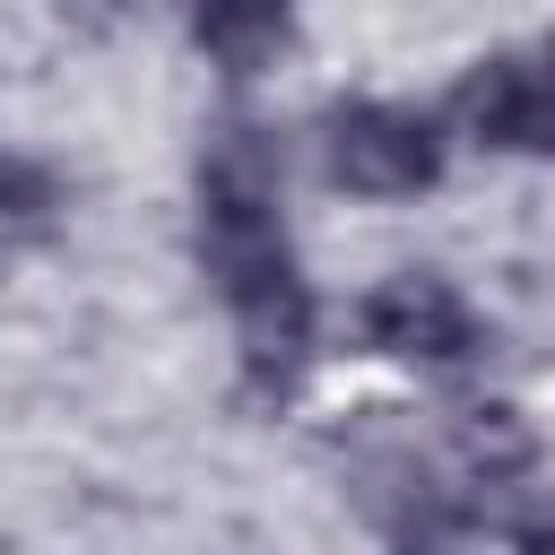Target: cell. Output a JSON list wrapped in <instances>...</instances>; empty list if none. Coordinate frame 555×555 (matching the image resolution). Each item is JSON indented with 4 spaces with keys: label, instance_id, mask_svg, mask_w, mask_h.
Listing matches in <instances>:
<instances>
[{
    "label": "cell",
    "instance_id": "cell-1",
    "mask_svg": "<svg viewBox=\"0 0 555 555\" xmlns=\"http://www.w3.org/2000/svg\"><path fill=\"white\" fill-rule=\"evenodd\" d=\"M199 260L243 330L251 390H286L312 356V295L295 278L286 225H278V156L260 130L225 121L199 156Z\"/></svg>",
    "mask_w": 555,
    "mask_h": 555
},
{
    "label": "cell",
    "instance_id": "cell-2",
    "mask_svg": "<svg viewBox=\"0 0 555 555\" xmlns=\"http://www.w3.org/2000/svg\"><path fill=\"white\" fill-rule=\"evenodd\" d=\"M321 156H330V182L364 199H416L442 182V139L408 104H338L321 121Z\"/></svg>",
    "mask_w": 555,
    "mask_h": 555
},
{
    "label": "cell",
    "instance_id": "cell-3",
    "mask_svg": "<svg viewBox=\"0 0 555 555\" xmlns=\"http://www.w3.org/2000/svg\"><path fill=\"white\" fill-rule=\"evenodd\" d=\"M356 321H364V347H373V356H399V364H460V356H477V312H468L460 286L434 278V269L382 278Z\"/></svg>",
    "mask_w": 555,
    "mask_h": 555
},
{
    "label": "cell",
    "instance_id": "cell-4",
    "mask_svg": "<svg viewBox=\"0 0 555 555\" xmlns=\"http://www.w3.org/2000/svg\"><path fill=\"white\" fill-rule=\"evenodd\" d=\"M468 139L503 156H555V52L546 61H477L460 78Z\"/></svg>",
    "mask_w": 555,
    "mask_h": 555
},
{
    "label": "cell",
    "instance_id": "cell-5",
    "mask_svg": "<svg viewBox=\"0 0 555 555\" xmlns=\"http://www.w3.org/2000/svg\"><path fill=\"white\" fill-rule=\"evenodd\" d=\"M286 17H295V0H191L199 52H208L217 69H234V78H251V69L286 43Z\"/></svg>",
    "mask_w": 555,
    "mask_h": 555
},
{
    "label": "cell",
    "instance_id": "cell-6",
    "mask_svg": "<svg viewBox=\"0 0 555 555\" xmlns=\"http://www.w3.org/2000/svg\"><path fill=\"white\" fill-rule=\"evenodd\" d=\"M529 460H538V434L520 425V408L486 399V408H468V416H460V468H468V477L503 486V477H520Z\"/></svg>",
    "mask_w": 555,
    "mask_h": 555
},
{
    "label": "cell",
    "instance_id": "cell-7",
    "mask_svg": "<svg viewBox=\"0 0 555 555\" xmlns=\"http://www.w3.org/2000/svg\"><path fill=\"white\" fill-rule=\"evenodd\" d=\"M52 208H61L52 165H35V156H0V234H43Z\"/></svg>",
    "mask_w": 555,
    "mask_h": 555
},
{
    "label": "cell",
    "instance_id": "cell-8",
    "mask_svg": "<svg viewBox=\"0 0 555 555\" xmlns=\"http://www.w3.org/2000/svg\"><path fill=\"white\" fill-rule=\"evenodd\" d=\"M520 555H555V494H546V503L520 520Z\"/></svg>",
    "mask_w": 555,
    "mask_h": 555
},
{
    "label": "cell",
    "instance_id": "cell-9",
    "mask_svg": "<svg viewBox=\"0 0 555 555\" xmlns=\"http://www.w3.org/2000/svg\"><path fill=\"white\" fill-rule=\"evenodd\" d=\"M399 555H451V546H442V529H425V538H399Z\"/></svg>",
    "mask_w": 555,
    "mask_h": 555
}]
</instances>
